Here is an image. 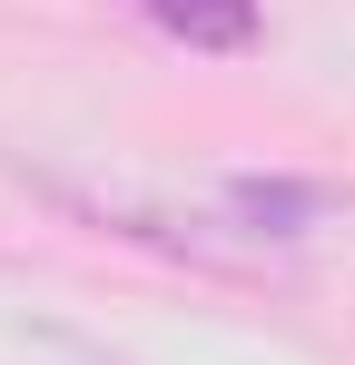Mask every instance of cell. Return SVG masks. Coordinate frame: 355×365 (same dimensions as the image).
<instances>
[{
	"label": "cell",
	"mask_w": 355,
	"mask_h": 365,
	"mask_svg": "<svg viewBox=\"0 0 355 365\" xmlns=\"http://www.w3.org/2000/svg\"><path fill=\"white\" fill-rule=\"evenodd\" d=\"M148 20L187 40V50H207V60H237V50H257V0H148Z\"/></svg>",
	"instance_id": "6da1fadb"
},
{
	"label": "cell",
	"mask_w": 355,
	"mask_h": 365,
	"mask_svg": "<svg viewBox=\"0 0 355 365\" xmlns=\"http://www.w3.org/2000/svg\"><path fill=\"white\" fill-rule=\"evenodd\" d=\"M227 217H247V237H306V217H326V187H296V178H227Z\"/></svg>",
	"instance_id": "7a4b0ae2"
}]
</instances>
